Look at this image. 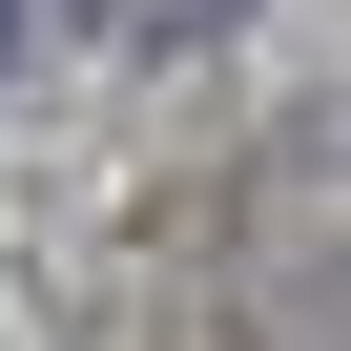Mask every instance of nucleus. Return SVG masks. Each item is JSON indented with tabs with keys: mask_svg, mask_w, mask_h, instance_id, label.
<instances>
[{
	"mask_svg": "<svg viewBox=\"0 0 351 351\" xmlns=\"http://www.w3.org/2000/svg\"><path fill=\"white\" fill-rule=\"evenodd\" d=\"M104 42H228V0H83Z\"/></svg>",
	"mask_w": 351,
	"mask_h": 351,
	"instance_id": "f257e3e1",
	"label": "nucleus"
},
{
	"mask_svg": "<svg viewBox=\"0 0 351 351\" xmlns=\"http://www.w3.org/2000/svg\"><path fill=\"white\" fill-rule=\"evenodd\" d=\"M0 42H21V0H0Z\"/></svg>",
	"mask_w": 351,
	"mask_h": 351,
	"instance_id": "f03ea898",
	"label": "nucleus"
}]
</instances>
